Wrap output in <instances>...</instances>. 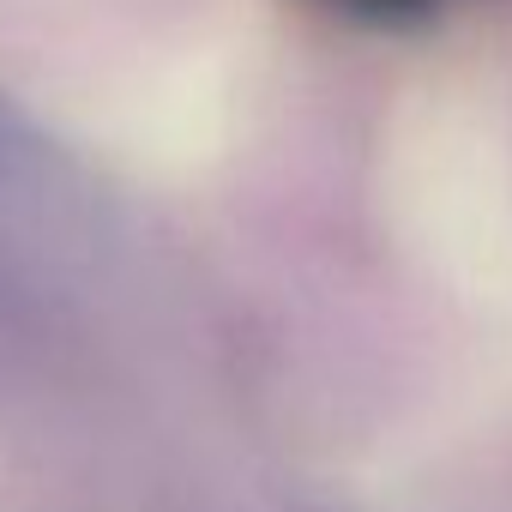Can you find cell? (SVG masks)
I'll use <instances>...</instances> for the list:
<instances>
[{
	"mask_svg": "<svg viewBox=\"0 0 512 512\" xmlns=\"http://www.w3.org/2000/svg\"><path fill=\"white\" fill-rule=\"evenodd\" d=\"M97 247L91 193L73 163L0 103V326L61 314Z\"/></svg>",
	"mask_w": 512,
	"mask_h": 512,
	"instance_id": "cell-1",
	"label": "cell"
},
{
	"mask_svg": "<svg viewBox=\"0 0 512 512\" xmlns=\"http://www.w3.org/2000/svg\"><path fill=\"white\" fill-rule=\"evenodd\" d=\"M320 7H332L344 19H362V25H416V19L452 7V0H320Z\"/></svg>",
	"mask_w": 512,
	"mask_h": 512,
	"instance_id": "cell-2",
	"label": "cell"
}]
</instances>
